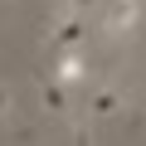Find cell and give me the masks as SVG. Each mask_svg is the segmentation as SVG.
<instances>
[{
    "mask_svg": "<svg viewBox=\"0 0 146 146\" xmlns=\"http://www.w3.org/2000/svg\"><path fill=\"white\" fill-rule=\"evenodd\" d=\"M146 20V0H112L107 5V20H102V34L107 39H131Z\"/></svg>",
    "mask_w": 146,
    "mask_h": 146,
    "instance_id": "obj_1",
    "label": "cell"
},
{
    "mask_svg": "<svg viewBox=\"0 0 146 146\" xmlns=\"http://www.w3.org/2000/svg\"><path fill=\"white\" fill-rule=\"evenodd\" d=\"M83 34H88V15H78V10L58 5V15H54V25H49L54 49H83Z\"/></svg>",
    "mask_w": 146,
    "mask_h": 146,
    "instance_id": "obj_2",
    "label": "cell"
},
{
    "mask_svg": "<svg viewBox=\"0 0 146 146\" xmlns=\"http://www.w3.org/2000/svg\"><path fill=\"white\" fill-rule=\"evenodd\" d=\"M117 112H127V93H122L117 83H102V88L88 93V117H93V122H112Z\"/></svg>",
    "mask_w": 146,
    "mask_h": 146,
    "instance_id": "obj_3",
    "label": "cell"
},
{
    "mask_svg": "<svg viewBox=\"0 0 146 146\" xmlns=\"http://www.w3.org/2000/svg\"><path fill=\"white\" fill-rule=\"evenodd\" d=\"M39 107L49 112V117H58V122H68V107H73V88L68 83H58L54 73L39 83Z\"/></svg>",
    "mask_w": 146,
    "mask_h": 146,
    "instance_id": "obj_4",
    "label": "cell"
},
{
    "mask_svg": "<svg viewBox=\"0 0 146 146\" xmlns=\"http://www.w3.org/2000/svg\"><path fill=\"white\" fill-rule=\"evenodd\" d=\"M54 78L68 83V88H78V83L88 78V58H83V49H58V54H54Z\"/></svg>",
    "mask_w": 146,
    "mask_h": 146,
    "instance_id": "obj_5",
    "label": "cell"
},
{
    "mask_svg": "<svg viewBox=\"0 0 146 146\" xmlns=\"http://www.w3.org/2000/svg\"><path fill=\"white\" fill-rule=\"evenodd\" d=\"M10 117H15V93L0 83V122H10Z\"/></svg>",
    "mask_w": 146,
    "mask_h": 146,
    "instance_id": "obj_6",
    "label": "cell"
},
{
    "mask_svg": "<svg viewBox=\"0 0 146 146\" xmlns=\"http://www.w3.org/2000/svg\"><path fill=\"white\" fill-rule=\"evenodd\" d=\"M63 5H68V10H78V15H93L102 0H63Z\"/></svg>",
    "mask_w": 146,
    "mask_h": 146,
    "instance_id": "obj_7",
    "label": "cell"
}]
</instances>
